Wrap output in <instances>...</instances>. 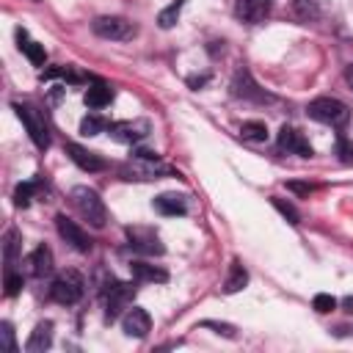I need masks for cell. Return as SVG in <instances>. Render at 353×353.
I'll use <instances>...</instances> for the list:
<instances>
[{"label": "cell", "mask_w": 353, "mask_h": 353, "mask_svg": "<svg viewBox=\"0 0 353 353\" xmlns=\"http://www.w3.org/2000/svg\"><path fill=\"white\" fill-rule=\"evenodd\" d=\"M119 174H121L124 179H130V182H132V179H135V182H152V179H163V176H179V174H176L171 165H165V163L160 160V154L152 152V149H135L132 157L119 165Z\"/></svg>", "instance_id": "1"}, {"label": "cell", "mask_w": 353, "mask_h": 353, "mask_svg": "<svg viewBox=\"0 0 353 353\" xmlns=\"http://www.w3.org/2000/svg\"><path fill=\"white\" fill-rule=\"evenodd\" d=\"M69 199H72V207L77 210V215H80L83 221H88V226L102 229V226L108 223L105 201L99 199V193H97L94 188H88V185H77V188H72Z\"/></svg>", "instance_id": "2"}, {"label": "cell", "mask_w": 353, "mask_h": 353, "mask_svg": "<svg viewBox=\"0 0 353 353\" xmlns=\"http://www.w3.org/2000/svg\"><path fill=\"white\" fill-rule=\"evenodd\" d=\"M306 113L309 119L320 121V124H328V127H345L347 119H350V110L345 102L334 99V97H317L306 105Z\"/></svg>", "instance_id": "3"}, {"label": "cell", "mask_w": 353, "mask_h": 353, "mask_svg": "<svg viewBox=\"0 0 353 353\" xmlns=\"http://www.w3.org/2000/svg\"><path fill=\"white\" fill-rule=\"evenodd\" d=\"M83 292H85V281H83V276L77 270H63L50 284V298L55 303H61V306L77 303L83 298Z\"/></svg>", "instance_id": "4"}, {"label": "cell", "mask_w": 353, "mask_h": 353, "mask_svg": "<svg viewBox=\"0 0 353 353\" xmlns=\"http://www.w3.org/2000/svg\"><path fill=\"white\" fill-rule=\"evenodd\" d=\"M14 110H17L19 121L25 124L30 141H33L39 149H47V146H50V127H47L44 113H41L39 108H33V105H22V102H14Z\"/></svg>", "instance_id": "5"}, {"label": "cell", "mask_w": 353, "mask_h": 353, "mask_svg": "<svg viewBox=\"0 0 353 353\" xmlns=\"http://www.w3.org/2000/svg\"><path fill=\"white\" fill-rule=\"evenodd\" d=\"M105 320H116L119 314H124L127 309H130V303H132V298H135V287L132 284H127V281H110L105 290Z\"/></svg>", "instance_id": "6"}, {"label": "cell", "mask_w": 353, "mask_h": 353, "mask_svg": "<svg viewBox=\"0 0 353 353\" xmlns=\"http://www.w3.org/2000/svg\"><path fill=\"white\" fill-rule=\"evenodd\" d=\"M91 30L108 41H127L135 36V25L124 17H97L91 22Z\"/></svg>", "instance_id": "7"}, {"label": "cell", "mask_w": 353, "mask_h": 353, "mask_svg": "<svg viewBox=\"0 0 353 353\" xmlns=\"http://www.w3.org/2000/svg\"><path fill=\"white\" fill-rule=\"evenodd\" d=\"M127 240H130V245H132L138 254H143V256H160V254L165 251V245L160 243L157 232L149 229V226H127Z\"/></svg>", "instance_id": "8"}, {"label": "cell", "mask_w": 353, "mask_h": 353, "mask_svg": "<svg viewBox=\"0 0 353 353\" xmlns=\"http://www.w3.org/2000/svg\"><path fill=\"white\" fill-rule=\"evenodd\" d=\"M55 226H58V234H61L74 251H80V254H88V251H91V237L85 234V229H83L77 221H72V218H66V215L61 212V215H55Z\"/></svg>", "instance_id": "9"}, {"label": "cell", "mask_w": 353, "mask_h": 353, "mask_svg": "<svg viewBox=\"0 0 353 353\" xmlns=\"http://www.w3.org/2000/svg\"><path fill=\"white\" fill-rule=\"evenodd\" d=\"M108 130H110V138L119 141V143H138L149 135L152 124L146 119H130V121H116Z\"/></svg>", "instance_id": "10"}, {"label": "cell", "mask_w": 353, "mask_h": 353, "mask_svg": "<svg viewBox=\"0 0 353 353\" xmlns=\"http://www.w3.org/2000/svg\"><path fill=\"white\" fill-rule=\"evenodd\" d=\"M121 328H124V334H127V336L143 339V336L152 331V317H149V312H146V309L132 306V309H127V312L121 314Z\"/></svg>", "instance_id": "11"}, {"label": "cell", "mask_w": 353, "mask_h": 353, "mask_svg": "<svg viewBox=\"0 0 353 353\" xmlns=\"http://www.w3.org/2000/svg\"><path fill=\"white\" fill-rule=\"evenodd\" d=\"M268 14H270V0H234V17L248 25H259Z\"/></svg>", "instance_id": "12"}, {"label": "cell", "mask_w": 353, "mask_h": 353, "mask_svg": "<svg viewBox=\"0 0 353 353\" xmlns=\"http://www.w3.org/2000/svg\"><path fill=\"white\" fill-rule=\"evenodd\" d=\"M279 149L292 152V154H301V157H312L314 154V149L309 146V141L295 127H287V124L279 130Z\"/></svg>", "instance_id": "13"}, {"label": "cell", "mask_w": 353, "mask_h": 353, "mask_svg": "<svg viewBox=\"0 0 353 353\" xmlns=\"http://www.w3.org/2000/svg\"><path fill=\"white\" fill-rule=\"evenodd\" d=\"M66 154L72 157V163L74 165H80L83 171H102L108 163L97 154V152H91V149H85V146H80V143H66Z\"/></svg>", "instance_id": "14"}, {"label": "cell", "mask_w": 353, "mask_h": 353, "mask_svg": "<svg viewBox=\"0 0 353 353\" xmlns=\"http://www.w3.org/2000/svg\"><path fill=\"white\" fill-rule=\"evenodd\" d=\"M232 94H234V97H243V99H256V102H265V99H268V94L251 80L248 72H237V74H234V80H232Z\"/></svg>", "instance_id": "15"}, {"label": "cell", "mask_w": 353, "mask_h": 353, "mask_svg": "<svg viewBox=\"0 0 353 353\" xmlns=\"http://www.w3.org/2000/svg\"><path fill=\"white\" fill-rule=\"evenodd\" d=\"M50 345H52V320H41L30 331V336L25 342V350L28 353H44V350H50Z\"/></svg>", "instance_id": "16"}, {"label": "cell", "mask_w": 353, "mask_h": 353, "mask_svg": "<svg viewBox=\"0 0 353 353\" xmlns=\"http://www.w3.org/2000/svg\"><path fill=\"white\" fill-rule=\"evenodd\" d=\"M28 270H30V276H36V279L50 276V273H52V251H50L47 245H36L33 254L28 256Z\"/></svg>", "instance_id": "17"}, {"label": "cell", "mask_w": 353, "mask_h": 353, "mask_svg": "<svg viewBox=\"0 0 353 353\" xmlns=\"http://www.w3.org/2000/svg\"><path fill=\"white\" fill-rule=\"evenodd\" d=\"M130 273L135 281H146V284H165L168 281V273L157 265H146V262H132L130 265Z\"/></svg>", "instance_id": "18"}, {"label": "cell", "mask_w": 353, "mask_h": 353, "mask_svg": "<svg viewBox=\"0 0 353 353\" xmlns=\"http://www.w3.org/2000/svg\"><path fill=\"white\" fill-rule=\"evenodd\" d=\"M17 41H19V50L28 55V61H30L33 66H44V61H47L44 44H39V41H30L25 28H19V30H17Z\"/></svg>", "instance_id": "19"}, {"label": "cell", "mask_w": 353, "mask_h": 353, "mask_svg": "<svg viewBox=\"0 0 353 353\" xmlns=\"http://www.w3.org/2000/svg\"><path fill=\"white\" fill-rule=\"evenodd\" d=\"M154 210L160 215H185L188 212V204H185V199L179 193H160L154 199Z\"/></svg>", "instance_id": "20"}, {"label": "cell", "mask_w": 353, "mask_h": 353, "mask_svg": "<svg viewBox=\"0 0 353 353\" xmlns=\"http://www.w3.org/2000/svg\"><path fill=\"white\" fill-rule=\"evenodd\" d=\"M245 284H248V270L240 265V259H234V262L229 265V273H226V281H223V292H226V295H234V292H240Z\"/></svg>", "instance_id": "21"}, {"label": "cell", "mask_w": 353, "mask_h": 353, "mask_svg": "<svg viewBox=\"0 0 353 353\" xmlns=\"http://www.w3.org/2000/svg\"><path fill=\"white\" fill-rule=\"evenodd\" d=\"M83 99H85V105H88V108H105V105L113 99V91H110L105 83H94V85H88V88H85Z\"/></svg>", "instance_id": "22"}, {"label": "cell", "mask_w": 353, "mask_h": 353, "mask_svg": "<svg viewBox=\"0 0 353 353\" xmlns=\"http://www.w3.org/2000/svg\"><path fill=\"white\" fill-rule=\"evenodd\" d=\"M6 273H14V262H17V254H19V232L17 229H8L6 232Z\"/></svg>", "instance_id": "23"}, {"label": "cell", "mask_w": 353, "mask_h": 353, "mask_svg": "<svg viewBox=\"0 0 353 353\" xmlns=\"http://www.w3.org/2000/svg\"><path fill=\"white\" fill-rule=\"evenodd\" d=\"M182 6H185V0H174L171 6H165V8L157 14V25H160L163 30L174 28V25H176V19H179V14H182Z\"/></svg>", "instance_id": "24"}, {"label": "cell", "mask_w": 353, "mask_h": 353, "mask_svg": "<svg viewBox=\"0 0 353 353\" xmlns=\"http://www.w3.org/2000/svg\"><path fill=\"white\" fill-rule=\"evenodd\" d=\"M110 124L102 119V116H97V113H88L83 121H80V135H99V132H105Z\"/></svg>", "instance_id": "25"}, {"label": "cell", "mask_w": 353, "mask_h": 353, "mask_svg": "<svg viewBox=\"0 0 353 353\" xmlns=\"http://www.w3.org/2000/svg\"><path fill=\"white\" fill-rule=\"evenodd\" d=\"M292 11H295L298 19L309 22V19H317L320 17V3L317 0H295L292 3Z\"/></svg>", "instance_id": "26"}, {"label": "cell", "mask_w": 353, "mask_h": 353, "mask_svg": "<svg viewBox=\"0 0 353 353\" xmlns=\"http://www.w3.org/2000/svg\"><path fill=\"white\" fill-rule=\"evenodd\" d=\"M240 135L245 141H268V127L262 121H243L240 124Z\"/></svg>", "instance_id": "27"}, {"label": "cell", "mask_w": 353, "mask_h": 353, "mask_svg": "<svg viewBox=\"0 0 353 353\" xmlns=\"http://www.w3.org/2000/svg\"><path fill=\"white\" fill-rule=\"evenodd\" d=\"M270 204H273V207H276V210H279V212H281V215H284L290 223H298V221H301L298 210H295L290 201H284V199H279V196H270Z\"/></svg>", "instance_id": "28"}, {"label": "cell", "mask_w": 353, "mask_h": 353, "mask_svg": "<svg viewBox=\"0 0 353 353\" xmlns=\"http://www.w3.org/2000/svg\"><path fill=\"white\" fill-rule=\"evenodd\" d=\"M312 306H314V312L328 314V312H334V309H336V298H334V295H328V292H317V295H314V301H312Z\"/></svg>", "instance_id": "29"}, {"label": "cell", "mask_w": 353, "mask_h": 353, "mask_svg": "<svg viewBox=\"0 0 353 353\" xmlns=\"http://www.w3.org/2000/svg\"><path fill=\"white\" fill-rule=\"evenodd\" d=\"M33 190H36L33 182H22V185H17V190H14V204H17V207H28Z\"/></svg>", "instance_id": "30"}, {"label": "cell", "mask_w": 353, "mask_h": 353, "mask_svg": "<svg viewBox=\"0 0 353 353\" xmlns=\"http://www.w3.org/2000/svg\"><path fill=\"white\" fill-rule=\"evenodd\" d=\"M0 339H3V347H6L8 353H14V350H17V342H14V325H11L8 320H3V323H0Z\"/></svg>", "instance_id": "31"}, {"label": "cell", "mask_w": 353, "mask_h": 353, "mask_svg": "<svg viewBox=\"0 0 353 353\" xmlns=\"http://www.w3.org/2000/svg\"><path fill=\"white\" fill-rule=\"evenodd\" d=\"M201 325H204V328H215V334H221V336H226V339H234V336H237L234 325H229V323H215V320H204Z\"/></svg>", "instance_id": "32"}, {"label": "cell", "mask_w": 353, "mask_h": 353, "mask_svg": "<svg viewBox=\"0 0 353 353\" xmlns=\"http://www.w3.org/2000/svg\"><path fill=\"white\" fill-rule=\"evenodd\" d=\"M336 152H339V160H342V163H353V143H350L345 135L336 138Z\"/></svg>", "instance_id": "33"}, {"label": "cell", "mask_w": 353, "mask_h": 353, "mask_svg": "<svg viewBox=\"0 0 353 353\" xmlns=\"http://www.w3.org/2000/svg\"><path fill=\"white\" fill-rule=\"evenodd\" d=\"M22 290V276H17V273H6V295L11 298V295H17Z\"/></svg>", "instance_id": "34"}, {"label": "cell", "mask_w": 353, "mask_h": 353, "mask_svg": "<svg viewBox=\"0 0 353 353\" xmlns=\"http://www.w3.org/2000/svg\"><path fill=\"white\" fill-rule=\"evenodd\" d=\"M287 188H290L292 193H298V196H309V193H312V188L303 185V182H287Z\"/></svg>", "instance_id": "35"}, {"label": "cell", "mask_w": 353, "mask_h": 353, "mask_svg": "<svg viewBox=\"0 0 353 353\" xmlns=\"http://www.w3.org/2000/svg\"><path fill=\"white\" fill-rule=\"evenodd\" d=\"M345 83L350 85V91H353V63H347L345 66Z\"/></svg>", "instance_id": "36"}, {"label": "cell", "mask_w": 353, "mask_h": 353, "mask_svg": "<svg viewBox=\"0 0 353 353\" xmlns=\"http://www.w3.org/2000/svg\"><path fill=\"white\" fill-rule=\"evenodd\" d=\"M342 309H345V312H353V295L342 298Z\"/></svg>", "instance_id": "37"}]
</instances>
